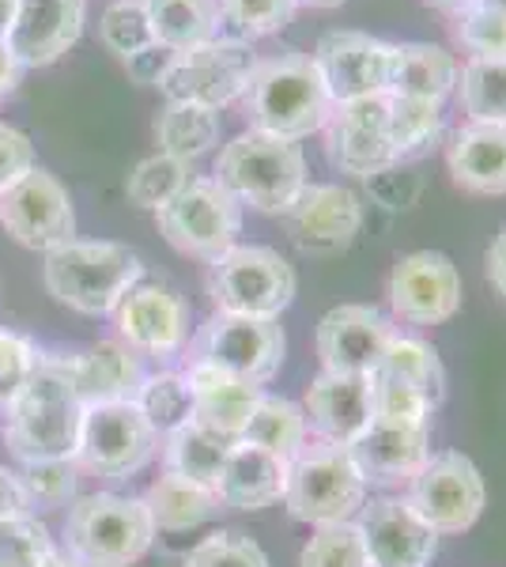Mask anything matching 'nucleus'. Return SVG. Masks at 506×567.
<instances>
[{
    "label": "nucleus",
    "mask_w": 506,
    "mask_h": 567,
    "mask_svg": "<svg viewBox=\"0 0 506 567\" xmlns=\"http://www.w3.org/2000/svg\"><path fill=\"white\" fill-rule=\"evenodd\" d=\"M155 545V523L144 499L95 492L69 503L64 553L80 567H133Z\"/></svg>",
    "instance_id": "nucleus-5"
},
{
    "label": "nucleus",
    "mask_w": 506,
    "mask_h": 567,
    "mask_svg": "<svg viewBox=\"0 0 506 567\" xmlns=\"http://www.w3.org/2000/svg\"><path fill=\"white\" fill-rule=\"evenodd\" d=\"M484 265H487V280H492V288L506 299V227L495 235L492 246H487Z\"/></svg>",
    "instance_id": "nucleus-52"
},
{
    "label": "nucleus",
    "mask_w": 506,
    "mask_h": 567,
    "mask_svg": "<svg viewBox=\"0 0 506 567\" xmlns=\"http://www.w3.org/2000/svg\"><path fill=\"white\" fill-rule=\"evenodd\" d=\"M393 58H397V42H385L366 31H329L310 53L333 103L390 95Z\"/></svg>",
    "instance_id": "nucleus-14"
},
{
    "label": "nucleus",
    "mask_w": 506,
    "mask_h": 567,
    "mask_svg": "<svg viewBox=\"0 0 506 567\" xmlns=\"http://www.w3.org/2000/svg\"><path fill=\"white\" fill-rule=\"evenodd\" d=\"M446 167L468 194L503 197L506 194V125L465 122L450 133Z\"/></svg>",
    "instance_id": "nucleus-26"
},
{
    "label": "nucleus",
    "mask_w": 506,
    "mask_h": 567,
    "mask_svg": "<svg viewBox=\"0 0 506 567\" xmlns=\"http://www.w3.org/2000/svg\"><path fill=\"white\" fill-rule=\"evenodd\" d=\"M189 178H193L189 163L155 152L133 167V175L125 178V194L136 208H152V213H159V208L167 205L178 189L189 186Z\"/></svg>",
    "instance_id": "nucleus-39"
},
{
    "label": "nucleus",
    "mask_w": 506,
    "mask_h": 567,
    "mask_svg": "<svg viewBox=\"0 0 506 567\" xmlns=\"http://www.w3.org/2000/svg\"><path fill=\"white\" fill-rule=\"evenodd\" d=\"M211 178L242 208L265 216H288L299 194L307 189V155L296 141L246 130L216 155Z\"/></svg>",
    "instance_id": "nucleus-3"
},
{
    "label": "nucleus",
    "mask_w": 506,
    "mask_h": 567,
    "mask_svg": "<svg viewBox=\"0 0 506 567\" xmlns=\"http://www.w3.org/2000/svg\"><path fill=\"white\" fill-rule=\"evenodd\" d=\"M283 352H288V337L280 322H265V318L211 315L193 337V360L231 371L254 386H265L280 371Z\"/></svg>",
    "instance_id": "nucleus-12"
},
{
    "label": "nucleus",
    "mask_w": 506,
    "mask_h": 567,
    "mask_svg": "<svg viewBox=\"0 0 506 567\" xmlns=\"http://www.w3.org/2000/svg\"><path fill=\"white\" fill-rule=\"evenodd\" d=\"M110 315L117 326V341L141 355L171 360L189 344V303L159 280L133 284Z\"/></svg>",
    "instance_id": "nucleus-16"
},
{
    "label": "nucleus",
    "mask_w": 506,
    "mask_h": 567,
    "mask_svg": "<svg viewBox=\"0 0 506 567\" xmlns=\"http://www.w3.org/2000/svg\"><path fill=\"white\" fill-rule=\"evenodd\" d=\"M155 451H159V432L144 420L136 401H114V405L84 409L72 462L91 477L128 481L155 458Z\"/></svg>",
    "instance_id": "nucleus-8"
},
{
    "label": "nucleus",
    "mask_w": 506,
    "mask_h": 567,
    "mask_svg": "<svg viewBox=\"0 0 506 567\" xmlns=\"http://www.w3.org/2000/svg\"><path fill=\"white\" fill-rule=\"evenodd\" d=\"M299 8H340L348 4V0H296Z\"/></svg>",
    "instance_id": "nucleus-56"
},
{
    "label": "nucleus",
    "mask_w": 506,
    "mask_h": 567,
    "mask_svg": "<svg viewBox=\"0 0 506 567\" xmlns=\"http://www.w3.org/2000/svg\"><path fill=\"white\" fill-rule=\"evenodd\" d=\"M20 488L27 496V507H64L69 499H76L80 484V465L72 458H45V462H23V470L16 473Z\"/></svg>",
    "instance_id": "nucleus-42"
},
{
    "label": "nucleus",
    "mask_w": 506,
    "mask_h": 567,
    "mask_svg": "<svg viewBox=\"0 0 506 567\" xmlns=\"http://www.w3.org/2000/svg\"><path fill=\"white\" fill-rule=\"evenodd\" d=\"M144 507H148L155 523V534L159 529L182 534V529L205 526L208 518H216L224 511V503H219L216 488H208V484L178 477V473H163L148 488V496H144Z\"/></svg>",
    "instance_id": "nucleus-29"
},
{
    "label": "nucleus",
    "mask_w": 506,
    "mask_h": 567,
    "mask_svg": "<svg viewBox=\"0 0 506 567\" xmlns=\"http://www.w3.org/2000/svg\"><path fill=\"white\" fill-rule=\"evenodd\" d=\"M39 360L42 352L31 337L16 333V329H0V409H8V401L23 390V382L34 374Z\"/></svg>",
    "instance_id": "nucleus-47"
},
{
    "label": "nucleus",
    "mask_w": 506,
    "mask_h": 567,
    "mask_svg": "<svg viewBox=\"0 0 506 567\" xmlns=\"http://www.w3.org/2000/svg\"><path fill=\"white\" fill-rule=\"evenodd\" d=\"M171 61H174V53H171V50H163V45H148V50L133 53V58L125 61V69H128V76H133L136 84L159 87V80L167 76Z\"/></svg>",
    "instance_id": "nucleus-50"
},
{
    "label": "nucleus",
    "mask_w": 506,
    "mask_h": 567,
    "mask_svg": "<svg viewBox=\"0 0 506 567\" xmlns=\"http://www.w3.org/2000/svg\"><path fill=\"white\" fill-rule=\"evenodd\" d=\"M379 371L409 382V386H416L420 393H427L435 405L446 398V368H443V360H438V349L427 341H420V337L393 333L390 344H385Z\"/></svg>",
    "instance_id": "nucleus-36"
},
{
    "label": "nucleus",
    "mask_w": 506,
    "mask_h": 567,
    "mask_svg": "<svg viewBox=\"0 0 506 567\" xmlns=\"http://www.w3.org/2000/svg\"><path fill=\"white\" fill-rule=\"evenodd\" d=\"M136 409L159 435H171L193 420V390L186 371H155L144 374L141 390H136Z\"/></svg>",
    "instance_id": "nucleus-37"
},
{
    "label": "nucleus",
    "mask_w": 506,
    "mask_h": 567,
    "mask_svg": "<svg viewBox=\"0 0 506 567\" xmlns=\"http://www.w3.org/2000/svg\"><path fill=\"white\" fill-rule=\"evenodd\" d=\"M299 291V277L291 261L272 246L235 243L227 254L208 261V296L216 315L265 318L280 322Z\"/></svg>",
    "instance_id": "nucleus-7"
},
{
    "label": "nucleus",
    "mask_w": 506,
    "mask_h": 567,
    "mask_svg": "<svg viewBox=\"0 0 506 567\" xmlns=\"http://www.w3.org/2000/svg\"><path fill=\"white\" fill-rule=\"evenodd\" d=\"M144 280V261L125 243L72 239L45 254L42 284L61 307L76 315H110L133 284Z\"/></svg>",
    "instance_id": "nucleus-4"
},
{
    "label": "nucleus",
    "mask_w": 506,
    "mask_h": 567,
    "mask_svg": "<svg viewBox=\"0 0 506 567\" xmlns=\"http://www.w3.org/2000/svg\"><path fill=\"white\" fill-rule=\"evenodd\" d=\"M27 171H34V144L16 125L0 122V194L12 189Z\"/></svg>",
    "instance_id": "nucleus-49"
},
{
    "label": "nucleus",
    "mask_w": 506,
    "mask_h": 567,
    "mask_svg": "<svg viewBox=\"0 0 506 567\" xmlns=\"http://www.w3.org/2000/svg\"><path fill=\"white\" fill-rule=\"evenodd\" d=\"M42 567H80L76 560H72V556L69 553H58V548H53V553L50 556H45V564Z\"/></svg>",
    "instance_id": "nucleus-55"
},
{
    "label": "nucleus",
    "mask_w": 506,
    "mask_h": 567,
    "mask_svg": "<svg viewBox=\"0 0 506 567\" xmlns=\"http://www.w3.org/2000/svg\"><path fill=\"white\" fill-rule=\"evenodd\" d=\"M307 427H314L318 439L337 446H352L371 427L374 405H371V379L363 374H333L321 371L307 390Z\"/></svg>",
    "instance_id": "nucleus-22"
},
{
    "label": "nucleus",
    "mask_w": 506,
    "mask_h": 567,
    "mask_svg": "<svg viewBox=\"0 0 506 567\" xmlns=\"http://www.w3.org/2000/svg\"><path fill=\"white\" fill-rule=\"evenodd\" d=\"M427 4H435V8H443V12H450V8H457L462 0H427Z\"/></svg>",
    "instance_id": "nucleus-57"
},
{
    "label": "nucleus",
    "mask_w": 506,
    "mask_h": 567,
    "mask_svg": "<svg viewBox=\"0 0 506 567\" xmlns=\"http://www.w3.org/2000/svg\"><path fill=\"white\" fill-rule=\"evenodd\" d=\"M87 23V0H16L8 45L23 69H45L80 42Z\"/></svg>",
    "instance_id": "nucleus-21"
},
{
    "label": "nucleus",
    "mask_w": 506,
    "mask_h": 567,
    "mask_svg": "<svg viewBox=\"0 0 506 567\" xmlns=\"http://www.w3.org/2000/svg\"><path fill=\"white\" fill-rule=\"evenodd\" d=\"M450 23H454V39L468 53L481 61L506 58V12L503 8L481 4V0H462L450 8Z\"/></svg>",
    "instance_id": "nucleus-38"
},
{
    "label": "nucleus",
    "mask_w": 506,
    "mask_h": 567,
    "mask_svg": "<svg viewBox=\"0 0 506 567\" xmlns=\"http://www.w3.org/2000/svg\"><path fill=\"white\" fill-rule=\"evenodd\" d=\"M242 443L261 446V451L276 454V458L291 462L307 446V413L302 405L288 398H276V393H261L250 424L242 427Z\"/></svg>",
    "instance_id": "nucleus-33"
},
{
    "label": "nucleus",
    "mask_w": 506,
    "mask_h": 567,
    "mask_svg": "<svg viewBox=\"0 0 506 567\" xmlns=\"http://www.w3.org/2000/svg\"><path fill=\"white\" fill-rule=\"evenodd\" d=\"M397 333L390 318L374 307L344 303L333 307L318 322V355L321 368L333 374H363L371 379L382 368L390 337Z\"/></svg>",
    "instance_id": "nucleus-19"
},
{
    "label": "nucleus",
    "mask_w": 506,
    "mask_h": 567,
    "mask_svg": "<svg viewBox=\"0 0 506 567\" xmlns=\"http://www.w3.org/2000/svg\"><path fill=\"white\" fill-rule=\"evenodd\" d=\"M371 405H374V420H390V424H409V427H431V416L438 409L427 393H420L416 386H409V382L382 371L371 374Z\"/></svg>",
    "instance_id": "nucleus-41"
},
{
    "label": "nucleus",
    "mask_w": 506,
    "mask_h": 567,
    "mask_svg": "<svg viewBox=\"0 0 506 567\" xmlns=\"http://www.w3.org/2000/svg\"><path fill=\"white\" fill-rule=\"evenodd\" d=\"M288 235L310 258H333L363 231V197L340 182H307L288 208Z\"/></svg>",
    "instance_id": "nucleus-18"
},
{
    "label": "nucleus",
    "mask_w": 506,
    "mask_h": 567,
    "mask_svg": "<svg viewBox=\"0 0 506 567\" xmlns=\"http://www.w3.org/2000/svg\"><path fill=\"white\" fill-rule=\"evenodd\" d=\"M84 424V401L69 374V355H42L23 390L8 401L4 443L20 462L72 458Z\"/></svg>",
    "instance_id": "nucleus-1"
},
{
    "label": "nucleus",
    "mask_w": 506,
    "mask_h": 567,
    "mask_svg": "<svg viewBox=\"0 0 506 567\" xmlns=\"http://www.w3.org/2000/svg\"><path fill=\"white\" fill-rule=\"evenodd\" d=\"M457 103L468 114V122L484 125H506V58L481 61L468 58L457 69Z\"/></svg>",
    "instance_id": "nucleus-35"
},
{
    "label": "nucleus",
    "mask_w": 506,
    "mask_h": 567,
    "mask_svg": "<svg viewBox=\"0 0 506 567\" xmlns=\"http://www.w3.org/2000/svg\"><path fill=\"white\" fill-rule=\"evenodd\" d=\"M404 499L423 523L443 537L465 534V529L476 526V518L484 515L487 488L473 458H465L462 451H443L431 454L420 465V473L409 481V496Z\"/></svg>",
    "instance_id": "nucleus-11"
},
{
    "label": "nucleus",
    "mask_w": 506,
    "mask_h": 567,
    "mask_svg": "<svg viewBox=\"0 0 506 567\" xmlns=\"http://www.w3.org/2000/svg\"><path fill=\"white\" fill-rule=\"evenodd\" d=\"M299 567H371V556L355 523H333L318 526L314 537L302 545Z\"/></svg>",
    "instance_id": "nucleus-44"
},
{
    "label": "nucleus",
    "mask_w": 506,
    "mask_h": 567,
    "mask_svg": "<svg viewBox=\"0 0 506 567\" xmlns=\"http://www.w3.org/2000/svg\"><path fill=\"white\" fill-rule=\"evenodd\" d=\"M216 4H219V20L231 27L235 39L242 42L272 39L299 12L296 0H216Z\"/></svg>",
    "instance_id": "nucleus-40"
},
{
    "label": "nucleus",
    "mask_w": 506,
    "mask_h": 567,
    "mask_svg": "<svg viewBox=\"0 0 506 567\" xmlns=\"http://www.w3.org/2000/svg\"><path fill=\"white\" fill-rule=\"evenodd\" d=\"M352 458L363 470L366 484H409L431 458V427L390 424L371 416V427L352 446Z\"/></svg>",
    "instance_id": "nucleus-24"
},
{
    "label": "nucleus",
    "mask_w": 506,
    "mask_h": 567,
    "mask_svg": "<svg viewBox=\"0 0 506 567\" xmlns=\"http://www.w3.org/2000/svg\"><path fill=\"white\" fill-rule=\"evenodd\" d=\"M186 567H272L265 548L238 529H216L200 545L189 548Z\"/></svg>",
    "instance_id": "nucleus-46"
},
{
    "label": "nucleus",
    "mask_w": 506,
    "mask_h": 567,
    "mask_svg": "<svg viewBox=\"0 0 506 567\" xmlns=\"http://www.w3.org/2000/svg\"><path fill=\"white\" fill-rule=\"evenodd\" d=\"M457 61L443 45L431 42H404L397 45L390 76V95L427 99V103H446L457 87Z\"/></svg>",
    "instance_id": "nucleus-28"
},
{
    "label": "nucleus",
    "mask_w": 506,
    "mask_h": 567,
    "mask_svg": "<svg viewBox=\"0 0 506 567\" xmlns=\"http://www.w3.org/2000/svg\"><path fill=\"white\" fill-rule=\"evenodd\" d=\"M0 224L27 250L50 254L76 239V208L58 175L34 167L0 194Z\"/></svg>",
    "instance_id": "nucleus-13"
},
{
    "label": "nucleus",
    "mask_w": 506,
    "mask_h": 567,
    "mask_svg": "<svg viewBox=\"0 0 506 567\" xmlns=\"http://www.w3.org/2000/svg\"><path fill=\"white\" fill-rule=\"evenodd\" d=\"M355 526L371 567H431L438 553V534L409 507V499L382 496L363 503Z\"/></svg>",
    "instance_id": "nucleus-20"
},
{
    "label": "nucleus",
    "mask_w": 506,
    "mask_h": 567,
    "mask_svg": "<svg viewBox=\"0 0 506 567\" xmlns=\"http://www.w3.org/2000/svg\"><path fill=\"white\" fill-rule=\"evenodd\" d=\"M481 4H492V8H503V12H506V0H481Z\"/></svg>",
    "instance_id": "nucleus-58"
},
{
    "label": "nucleus",
    "mask_w": 506,
    "mask_h": 567,
    "mask_svg": "<svg viewBox=\"0 0 506 567\" xmlns=\"http://www.w3.org/2000/svg\"><path fill=\"white\" fill-rule=\"evenodd\" d=\"M23 72H27V69L20 65V58L12 53V45L0 39V103H4V99L12 95L16 87H20Z\"/></svg>",
    "instance_id": "nucleus-53"
},
{
    "label": "nucleus",
    "mask_w": 506,
    "mask_h": 567,
    "mask_svg": "<svg viewBox=\"0 0 506 567\" xmlns=\"http://www.w3.org/2000/svg\"><path fill=\"white\" fill-rule=\"evenodd\" d=\"M366 503V477L355 465L352 451L337 443L302 446L288 462V484H283V507L296 523L333 526L352 523Z\"/></svg>",
    "instance_id": "nucleus-6"
},
{
    "label": "nucleus",
    "mask_w": 506,
    "mask_h": 567,
    "mask_svg": "<svg viewBox=\"0 0 506 567\" xmlns=\"http://www.w3.org/2000/svg\"><path fill=\"white\" fill-rule=\"evenodd\" d=\"M385 296L401 322L443 326L462 310V272L443 250H412L393 265Z\"/></svg>",
    "instance_id": "nucleus-15"
},
{
    "label": "nucleus",
    "mask_w": 506,
    "mask_h": 567,
    "mask_svg": "<svg viewBox=\"0 0 506 567\" xmlns=\"http://www.w3.org/2000/svg\"><path fill=\"white\" fill-rule=\"evenodd\" d=\"M219 110L193 106V103H167L155 114V144L163 155H174L182 163H193L208 155L219 144Z\"/></svg>",
    "instance_id": "nucleus-31"
},
{
    "label": "nucleus",
    "mask_w": 506,
    "mask_h": 567,
    "mask_svg": "<svg viewBox=\"0 0 506 567\" xmlns=\"http://www.w3.org/2000/svg\"><path fill=\"white\" fill-rule=\"evenodd\" d=\"M235 443L238 439H227L205 424H197V420H186V424L167 435V451H163L167 454V473H178V477L216 488V477Z\"/></svg>",
    "instance_id": "nucleus-32"
},
{
    "label": "nucleus",
    "mask_w": 506,
    "mask_h": 567,
    "mask_svg": "<svg viewBox=\"0 0 506 567\" xmlns=\"http://www.w3.org/2000/svg\"><path fill=\"white\" fill-rule=\"evenodd\" d=\"M159 235L174 250L197 261H216L238 243L242 231V205L219 186L216 178H189L167 205L155 213Z\"/></svg>",
    "instance_id": "nucleus-9"
},
{
    "label": "nucleus",
    "mask_w": 506,
    "mask_h": 567,
    "mask_svg": "<svg viewBox=\"0 0 506 567\" xmlns=\"http://www.w3.org/2000/svg\"><path fill=\"white\" fill-rule=\"evenodd\" d=\"M254 69H257L254 42L224 39L219 34V39L197 45V50L174 53L167 76L159 80V91L167 95V103L224 110L246 95Z\"/></svg>",
    "instance_id": "nucleus-10"
},
{
    "label": "nucleus",
    "mask_w": 506,
    "mask_h": 567,
    "mask_svg": "<svg viewBox=\"0 0 506 567\" xmlns=\"http://www.w3.org/2000/svg\"><path fill=\"white\" fill-rule=\"evenodd\" d=\"M53 553V537L31 511L0 523V567H42Z\"/></svg>",
    "instance_id": "nucleus-45"
},
{
    "label": "nucleus",
    "mask_w": 506,
    "mask_h": 567,
    "mask_svg": "<svg viewBox=\"0 0 506 567\" xmlns=\"http://www.w3.org/2000/svg\"><path fill=\"white\" fill-rule=\"evenodd\" d=\"M283 484H288V462L238 439L216 477V496L231 511H265L283 499Z\"/></svg>",
    "instance_id": "nucleus-27"
},
{
    "label": "nucleus",
    "mask_w": 506,
    "mask_h": 567,
    "mask_svg": "<svg viewBox=\"0 0 506 567\" xmlns=\"http://www.w3.org/2000/svg\"><path fill=\"white\" fill-rule=\"evenodd\" d=\"M363 182H366V194L379 200L382 208H393V213L412 208L423 194V175L412 163H390V167H382L379 175Z\"/></svg>",
    "instance_id": "nucleus-48"
},
{
    "label": "nucleus",
    "mask_w": 506,
    "mask_h": 567,
    "mask_svg": "<svg viewBox=\"0 0 506 567\" xmlns=\"http://www.w3.org/2000/svg\"><path fill=\"white\" fill-rule=\"evenodd\" d=\"M16 16V0H0V39H8V27Z\"/></svg>",
    "instance_id": "nucleus-54"
},
{
    "label": "nucleus",
    "mask_w": 506,
    "mask_h": 567,
    "mask_svg": "<svg viewBox=\"0 0 506 567\" xmlns=\"http://www.w3.org/2000/svg\"><path fill=\"white\" fill-rule=\"evenodd\" d=\"M443 133H446L443 103L390 95V141L397 163H416L420 155H427L443 141Z\"/></svg>",
    "instance_id": "nucleus-34"
},
{
    "label": "nucleus",
    "mask_w": 506,
    "mask_h": 567,
    "mask_svg": "<svg viewBox=\"0 0 506 567\" xmlns=\"http://www.w3.org/2000/svg\"><path fill=\"white\" fill-rule=\"evenodd\" d=\"M23 511H31V507H27L20 477L0 465V523H4V518H12V515H23Z\"/></svg>",
    "instance_id": "nucleus-51"
},
{
    "label": "nucleus",
    "mask_w": 506,
    "mask_h": 567,
    "mask_svg": "<svg viewBox=\"0 0 506 567\" xmlns=\"http://www.w3.org/2000/svg\"><path fill=\"white\" fill-rule=\"evenodd\" d=\"M69 374L76 386L80 401L87 405H114V401H136V390L144 382V355L133 352L125 341L91 344L87 352L69 355Z\"/></svg>",
    "instance_id": "nucleus-23"
},
{
    "label": "nucleus",
    "mask_w": 506,
    "mask_h": 567,
    "mask_svg": "<svg viewBox=\"0 0 506 567\" xmlns=\"http://www.w3.org/2000/svg\"><path fill=\"white\" fill-rule=\"evenodd\" d=\"M99 39L110 53H117L122 61H128L133 53L155 45L152 39V20L144 0H110L103 20H99Z\"/></svg>",
    "instance_id": "nucleus-43"
},
{
    "label": "nucleus",
    "mask_w": 506,
    "mask_h": 567,
    "mask_svg": "<svg viewBox=\"0 0 506 567\" xmlns=\"http://www.w3.org/2000/svg\"><path fill=\"white\" fill-rule=\"evenodd\" d=\"M189 390H193V420L211 427V432L238 439L242 427L250 424L257 401H261V386L238 379L231 371H219L205 360H189L186 368Z\"/></svg>",
    "instance_id": "nucleus-25"
},
{
    "label": "nucleus",
    "mask_w": 506,
    "mask_h": 567,
    "mask_svg": "<svg viewBox=\"0 0 506 567\" xmlns=\"http://www.w3.org/2000/svg\"><path fill=\"white\" fill-rule=\"evenodd\" d=\"M238 103L246 110L250 130L296 144L302 136L326 130L329 114H333V99L321 84L314 61L296 50L257 58L250 87Z\"/></svg>",
    "instance_id": "nucleus-2"
},
{
    "label": "nucleus",
    "mask_w": 506,
    "mask_h": 567,
    "mask_svg": "<svg viewBox=\"0 0 506 567\" xmlns=\"http://www.w3.org/2000/svg\"><path fill=\"white\" fill-rule=\"evenodd\" d=\"M144 8H148L155 45L171 53H186L219 39L224 20L216 0H144Z\"/></svg>",
    "instance_id": "nucleus-30"
},
{
    "label": "nucleus",
    "mask_w": 506,
    "mask_h": 567,
    "mask_svg": "<svg viewBox=\"0 0 506 567\" xmlns=\"http://www.w3.org/2000/svg\"><path fill=\"white\" fill-rule=\"evenodd\" d=\"M321 133H326L329 163L340 175L371 178L382 167L397 163L390 141V95L333 103V114Z\"/></svg>",
    "instance_id": "nucleus-17"
}]
</instances>
